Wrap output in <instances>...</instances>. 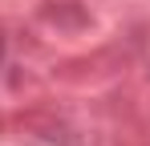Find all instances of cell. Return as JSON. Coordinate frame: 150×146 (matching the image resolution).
Returning <instances> with one entry per match:
<instances>
[{
    "mask_svg": "<svg viewBox=\"0 0 150 146\" xmlns=\"http://www.w3.org/2000/svg\"><path fill=\"white\" fill-rule=\"evenodd\" d=\"M0 61H4V33H0Z\"/></svg>",
    "mask_w": 150,
    "mask_h": 146,
    "instance_id": "cell-1",
    "label": "cell"
}]
</instances>
